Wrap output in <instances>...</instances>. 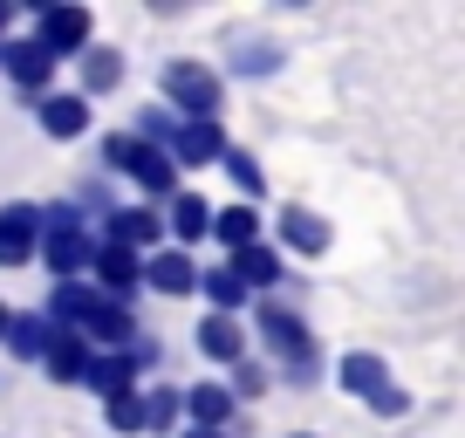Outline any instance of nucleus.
I'll return each mask as SVG.
<instances>
[{"mask_svg":"<svg viewBox=\"0 0 465 438\" xmlns=\"http://www.w3.org/2000/svg\"><path fill=\"white\" fill-rule=\"evenodd\" d=\"M35 48H42L48 62L75 55V48H89V15L83 7H48L42 15V35H35Z\"/></svg>","mask_w":465,"mask_h":438,"instance_id":"39448f33","label":"nucleus"},{"mask_svg":"<svg viewBox=\"0 0 465 438\" xmlns=\"http://www.w3.org/2000/svg\"><path fill=\"white\" fill-rule=\"evenodd\" d=\"M35 247H42V213L35 205H0V267L35 261Z\"/></svg>","mask_w":465,"mask_h":438,"instance_id":"7ed1b4c3","label":"nucleus"},{"mask_svg":"<svg viewBox=\"0 0 465 438\" xmlns=\"http://www.w3.org/2000/svg\"><path fill=\"white\" fill-rule=\"evenodd\" d=\"M199 288L205 294H213V315H232V308H240V302H247V281H240V274H232V267H213V274H199Z\"/></svg>","mask_w":465,"mask_h":438,"instance_id":"393cba45","label":"nucleus"},{"mask_svg":"<svg viewBox=\"0 0 465 438\" xmlns=\"http://www.w3.org/2000/svg\"><path fill=\"white\" fill-rule=\"evenodd\" d=\"M0 343H7V350H15L21 363H42V356H48V343H55V322H48V315H15Z\"/></svg>","mask_w":465,"mask_h":438,"instance_id":"9d476101","label":"nucleus"},{"mask_svg":"<svg viewBox=\"0 0 465 438\" xmlns=\"http://www.w3.org/2000/svg\"><path fill=\"white\" fill-rule=\"evenodd\" d=\"M0 62H7V75H15L21 89H48V75H55V62H48L35 42H7V48H0Z\"/></svg>","mask_w":465,"mask_h":438,"instance_id":"f8f14e48","label":"nucleus"},{"mask_svg":"<svg viewBox=\"0 0 465 438\" xmlns=\"http://www.w3.org/2000/svg\"><path fill=\"white\" fill-rule=\"evenodd\" d=\"M172 418H178V397H172V391L144 397V424H151V432H164V424H172Z\"/></svg>","mask_w":465,"mask_h":438,"instance_id":"c85d7f7f","label":"nucleus"},{"mask_svg":"<svg viewBox=\"0 0 465 438\" xmlns=\"http://www.w3.org/2000/svg\"><path fill=\"white\" fill-rule=\"evenodd\" d=\"M219 151H226L219 124L199 117V124H178V131H172V151H164V158H172V164H205V158H219Z\"/></svg>","mask_w":465,"mask_h":438,"instance_id":"6e6552de","label":"nucleus"},{"mask_svg":"<svg viewBox=\"0 0 465 438\" xmlns=\"http://www.w3.org/2000/svg\"><path fill=\"white\" fill-rule=\"evenodd\" d=\"M185 438H219V432H185Z\"/></svg>","mask_w":465,"mask_h":438,"instance_id":"72a5a7b5","label":"nucleus"},{"mask_svg":"<svg viewBox=\"0 0 465 438\" xmlns=\"http://www.w3.org/2000/svg\"><path fill=\"white\" fill-rule=\"evenodd\" d=\"M185 411H192V432H219L232 411V391H219V383H192L185 391Z\"/></svg>","mask_w":465,"mask_h":438,"instance_id":"dca6fc26","label":"nucleus"},{"mask_svg":"<svg viewBox=\"0 0 465 438\" xmlns=\"http://www.w3.org/2000/svg\"><path fill=\"white\" fill-rule=\"evenodd\" d=\"M281 240H288L294 254H322V247H329V226H322L315 213H302V205H294V213H281Z\"/></svg>","mask_w":465,"mask_h":438,"instance_id":"aec40b11","label":"nucleus"},{"mask_svg":"<svg viewBox=\"0 0 465 438\" xmlns=\"http://www.w3.org/2000/svg\"><path fill=\"white\" fill-rule=\"evenodd\" d=\"M7 322H15V308H7V302H0V336H7Z\"/></svg>","mask_w":465,"mask_h":438,"instance_id":"473e14b6","label":"nucleus"},{"mask_svg":"<svg viewBox=\"0 0 465 438\" xmlns=\"http://www.w3.org/2000/svg\"><path fill=\"white\" fill-rule=\"evenodd\" d=\"M199 350L213 356V363H240V356H247V329L232 315H205L199 322Z\"/></svg>","mask_w":465,"mask_h":438,"instance_id":"1a4fd4ad","label":"nucleus"},{"mask_svg":"<svg viewBox=\"0 0 465 438\" xmlns=\"http://www.w3.org/2000/svg\"><path fill=\"white\" fill-rule=\"evenodd\" d=\"M370 404H377L383 418H404V411H411V397H404V391H377V397H370Z\"/></svg>","mask_w":465,"mask_h":438,"instance_id":"7c9ffc66","label":"nucleus"},{"mask_svg":"<svg viewBox=\"0 0 465 438\" xmlns=\"http://www.w3.org/2000/svg\"><path fill=\"white\" fill-rule=\"evenodd\" d=\"M83 383H89L96 397H124V391H137V350H110V356H89Z\"/></svg>","mask_w":465,"mask_h":438,"instance_id":"423d86ee","label":"nucleus"},{"mask_svg":"<svg viewBox=\"0 0 465 438\" xmlns=\"http://www.w3.org/2000/svg\"><path fill=\"white\" fill-rule=\"evenodd\" d=\"M96 281H103L110 294H131L137 281H144V261H137L131 247H103V254H96Z\"/></svg>","mask_w":465,"mask_h":438,"instance_id":"2eb2a0df","label":"nucleus"},{"mask_svg":"<svg viewBox=\"0 0 465 438\" xmlns=\"http://www.w3.org/2000/svg\"><path fill=\"white\" fill-rule=\"evenodd\" d=\"M103 158H110V172H131V178H137V164L151 158V137H137V131H116L110 144H103Z\"/></svg>","mask_w":465,"mask_h":438,"instance_id":"a878e982","label":"nucleus"},{"mask_svg":"<svg viewBox=\"0 0 465 438\" xmlns=\"http://www.w3.org/2000/svg\"><path fill=\"white\" fill-rule=\"evenodd\" d=\"M83 329H89V336H96V343H110V350H131V329H137V322L124 315V308H116V302H96V308H89V315H83ZM83 329H75V336H83Z\"/></svg>","mask_w":465,"mask_h":438,"instance_id":"a211bd4d","label":"nucleus"},{"mask_svg":"<svg viewBox=\"0 0 465 438\" xmlns=\"http://www.w3.org/2000/svg\"><path fill=\"white\" fill-rule=\"evenodd\" d=\"M205 226H213V205H205L199 192H178L172 199V234L178 240H205Z\"/></svg>","mask_w":465,"mask_h":438,"instance_id":"4be33fe9","label":"nucleus"},{"mask_svg":"<svg viewBox=\"0 0 465 438\" xmlns=\"http://www.w3.org/2000/svg\"><path fill=\"white\" fill-rule=\"evenodd\" d=\"M261 336L274 343L281 356H288V377H308V370H315V350H308L302 315H288V308H267V315H261Z\"/></svg>","mask_w":465,"mask_h":438,"instance_id":"20e7f679","label":"nucleus"},{"mask_svg":"<svg viewBox=\"0 0 465 438\" xmlns=\"http://www.w3.org/2000/svg\"><path fill=\"white\" fill-rule=\"evenodd\" d=\"M89 308H96V294H89L83 281H62V288H55V315H48V322L62 329V322H83Z\"/></svg>","mask_w":465,"mask_h":438,"instance_id":"bb28decb","label":"nucleus"},{"mask_svg":"<svg viewBox=\"0 0 465 438\" xmlns=\"http://www.w3.org/2000/svg\"><path fill=\"white\" fill-rule=\"evenodd\" d=\"M42 363H48V377H55V383H75L89 370V343L75 336V329H55V343H48Z\"/></svg>","mask_w":465,"mask_h":438,"instance_id":"ddd939ff","label":"nucleus"},{"mask_svg":"<svg viewBox=\"0 0 465 438\" xmlns=\"http://www.w3.org/2000/svg\"><path fill=\"white\" fill-rule=\"evenodd\" d=\"M232 274L247 281V288H267V281H281V254L253 240V247H240V254H232Z\"/></svg>","mask_w":465,"mask_h":438,"instance_id":"412c9836","label":"nucleus"},{"mask_svg":"<svg viewBox=\"0 0 465 438\" xmlns=\"http://www.w3.org/2000/svg\"><path fill=\"white\" fill-rule=\"evenodd\" d=\"M342 391H356V397H377V391H391V370H383V356H370V350H349V356H342Z\"/></svg>","mask_w":465,"mask_h":438,"instance_id":"4468645a","label":"nucleus"},{"mask_svg":"<svg viewBox=\"0 0 465 438\" xmlns=\"http://www.w3.org/2000/svg\"><path fill=\"white\" fill-rule=\"evenodd\" d=\"M205 234H219L232 254H240V247H253V240H261V213H253V205H226V213H213V226H205Z\"/></svg>","mask_w":465,"mask_h":438,"instance_id":"6ab92c4d","label":"nucleus"},{"mask_svg":"<svg viewBox=\"0 0 465 438\" xmlns=\"http://www.w3.org/2000/svg\"><path fill=\"white\" fill-rule=\"evenodd\" d=\"M164 96H172V110H185V124H199L219 110V75L199 69V62H172L164 69Z\"/></svg>","mask_w":465,"mask_h":438,"instance_id":"f257e3e1","label":"nucleus"},{"mask_svg":"<svg viewBox=\"0 0 465 438\" xmlns=\"http://www.w3.org/2000/svg\"><path fill=\"white\" fill-rule=\"evenodd\" d=\"M116 75H124V55H116V48H89V55H83V89H89V96L116 89Z\"/></svg>","mask_w":465,"mask_h":438,"instance_id":"b1692460","label":"nucleus"},{"mask_svg":"<svg viewBox=\"0 0 465 438\" xmlns=\"http://www.w3.org/2000/svg\"><path fill=\"white\" fill-rule=\"evenodd\" d=\"M42 131L48 137H83L89 131V103L83 96H42Z\"/></svg>","mask_w":465,"mask_h":438,"instance_id":"f3484780","label":"nucleus"},{"mask_svg":"<svg viewBox=\"0 0 465 438\" xmlns=\"http://www.w3.org/2000/svg\"><path fill=\"white\" fill-rule=\"evenodd\" d=\"M274 62H281V55H274V48H253V55H240V62H232V69H240V75H247V69H253V75H261V69H274Z\"/></svg>","mask_w":465,"mask_h":438,"instance_id":"2f4dec72","label":"nucleus"},{"mask_svg":"<svg viewBox=\"0 0 465 438\" xmlns=\"http://www.w3.org/2000/svg\"><path fill=\"white\" fill-rule=\"evenodd\" d=\"M0 28H7V7H0Z\"/></svg>","mask_w":465,"mask_h":438,"instance_id":"f704fd0d","label":"nucleus"},{"mask_svg":"<svg viewBox=\"0 0 465 438\" xmlns=\"http://www.w3.org/2000/svg\"><path fill=\"white\" fill-rule=\"evenodd\" d=\"M42 254L48 267H55V274H75V267L89 261V234H83V219L69 213V205H62V213H42Z\"/></svg>","mask_w":465,"mask_h":438,"instance_id":"f03ea898","label":"nucleus"},{"mask_svg":"<svg viewBox=\"0 0 465 438\" xmlns=\"http://www.w3.org/2000/svg\"><path fill=\"white\" fill-rule=\"evenodd\" d=\"M144 281L158 294H192V288H199V261H192L185 247H164V254H151V261H144Z\"/></svg>","mask_w":465,"mask_h":438,"instance_id":"0eeeda50","label":"nucleus"},{"mask_svg":"<svg viewBox=\"0 0 465 438\" xmlns=\"http://www.w3.org/2000/svg\"><path fill=\"white\" fill-rule=\"evenodd\" d=\"M219 164H226V178H232V185H240V205H253V199H261V192H267V178H261V164H253L247 158V151H219Z\"/></svg>","mask_w":465,"mask_h":438,"instance_id":"5701e85b","label":"nucleus"},{"mask_svg":"<svg viewBox=\"0 0 465 438\" xmlns=\"http://www.w3.org/2000/svg\"><path fill=\"white\" fill-rule=\"evenodd\" d=\"M110 424H116V432H137V424H144V397H137V391L110 397Z\"/></svg>","mask_w":465,"mask_h":438,"instance_id":"cd10ccee","label":"nucleus"},{"mask_svg":"<svg viewBox=\"0 0 465 438\" xmlns=\"http://www.w3.org/2000/svg\"><path fill=\"white\" fill-rule=\"evenodd\" d=\"M110 247H158V213L151 205H124V213H110Z\"/></svg>","mask_w":465,"mask_h":438,"instance_id":"9b49d317","label":"nucleus"},{"mask_svg":"<svg viewBox=\"0 0 465 438\" xmlns=\"http://www.w3.org/2000/svg\"><path fill=\"white\" fill-rule=\"evenodd\" d=\"M232 391H240V397L267 391V370H261V363H247V356H240V377H232Z\"/></svg>","mask_w":465,"mask_h":438,"instance_id":"c756f323","label":"nucleus"}]
</instances>
